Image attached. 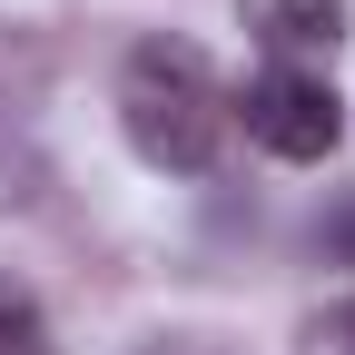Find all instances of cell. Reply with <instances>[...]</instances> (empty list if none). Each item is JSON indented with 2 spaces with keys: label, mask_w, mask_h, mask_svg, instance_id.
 Returning <instances> with one entry per match:
<instances>
[{
  "label": "cell",
  "mask_w": 355,
  "mask_h": 355,
  "mask_svg": "<svg viewBox=\"0 0 355 355\" xmlns=\"http://www.w3.org/2000/svg\"><path fill=\"white\" fill-rule=\"evenodd\" d=\"M237 20H247L277 60L306 69V50H336V40H345V0H237Z\"/></svg>",
  "instance_id": "obj_3"
},
{
  "label": "cell",
  "mask_w": 355,
  "mask_h": 355,
  "mask_svg": "<svg viewBox=\"0 0 355 355\" xmlns=\"http://www.w3.org/2000/svg\"><path fill=\"white\" fill-rule=\"evenodd\" d=\"M237 119H247V139H257L266 158H286V168H326L336 139H345V99H336V79H326V69H296V60L257 69L247 99H237Z\"/></svg>",
  "instance_id": "obj_2"
},
{
  "label": "cell",
  "mask_w": 355,
  "mask_h": 355,
  "mask_svg": "<svg viewBox=\"0 0 355 355\" xmlns=\"http://www.w3.org/2000/svg\"><path fill=\"white\" fill-rule=\"evenodd\" d=\"M316 257H326V266H355V198H336V207H326V227H316Z\"/></svg>",
  "instance_id": "obj_6"
},
{
  "label": "cell",
  "mask_w": 355,
  "mask_h": 355,
  "mask_svg": "<svg viewBox=\"0 0 355 355\" xmlns=\"http://www.w3.org/2000/svg\"><path fill=\"white\" fill-rule=\"evenodd\" d=\"M296 355H355V296H326L316 316L296 326Z\"/></svg>",
  "instance_id": "obj_5"
},
{
  "label": "cell",
  "mask_w": 355,
  "mask_h": 355,
  "mask_svg": "<svg viewBox=\"0 0 355 355\" xmlns=\"http://www.w3.org/2000/svg\"><path fill=\"white\" fill-rule=\"evenodd\" d=\"M50 345V316H40V296L20 277H0V355H40Z\"/></svg>",
  "instance_id": "obj_4"
},
{
  "label": "cell",
  "mask_w": 355,
  "mask_h": 355,
  "mask_svg": "<svg viewBox=\"0 0 355 355\" xmlns=\"http://www.w3.org/2000/svg\"><path fill=\"white\" fill-rule=\"evenodd\" d=\"M119 128L158 178H207L227 158V128H237V99L227 79L207 69L198 40H139L119 69Z\"/></svg>",
  "instance_id": "obj_1"
},
{
  "label": "cell",
  "mask_w": 355,
  "mask_h": 355,
  "mask_svg": "<svg viewBox=\"0 0 355 355\" xmlns=\"http://www.w3.org/2000/svg\"><path fill=\"white\" fill-rule=\"evenodd\" d=\"M148 355H198V345H148Z\"/></svg>",
  "instance_id": "obj_7"
}]
</instances>
